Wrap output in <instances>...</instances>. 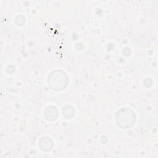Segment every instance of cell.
Listing matches in <instances>:
<instances>
[{
	"label": "cell",
	"instance_id": "obj_2",
	"mask_svg": "<svg viewBox=\"0 0 158 158\" xmlns=\"http://www.w3.org/2000/svg\"><path fill=\"white\" fill-rule=\"evenodd\" d=\"M136 120L134 112L128 108H122L116 114L117 125L123 129H127L132 127Z\"/></svg>",
	"mask_w": 158,
	"mask_h": 158
},
{
	"label": "cell",
	"instance_id": "obj_3",
	"mask_svg": "<svg viewBox=\"0 0 158 158\" xmlns=\"http://www.w3.org/2000/svg\"><path fill=\"white\" fill-rule=\"evenodd\" d=\"M39 146L43 151H49L52 149V142L50 138H43L39 141Z\"/></svg>",
	"mask_w": 158,
	"mask_h": 158
},
{
	"label": "cell",
	"instance_id": "obj_1",
	"mask_svg": "<svg viewBox=\"0 0 158 158\" xmlns=\"http://www.w3.org/2000/svg\"><path fill=\"white\" fill-rule=\"evenodd\" d=\"M48 82L49 86L56 91H60L64 89L68 83V77L66 73L62 70L52 72L48 76Z\"/></svg>",
	"mask_w": 158,
	"mask_h": 158
}]
</instances>
